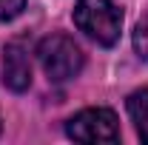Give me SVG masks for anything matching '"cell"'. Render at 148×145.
<instances>
[{"label":"cell","mask_w":148,"mask_h":145,"mask_svg":"<svg viewBox=\"0 0 148 145\" xmlns=\"http://www.w3.org/2000/svg\"><path fill=\"white\" fill-rule=\"evenodd\" d=\"M74 26L100 46H114L123 29V12L111 0H80L74 6Z\"/></svg>","instance_id":"6da1fadb"},{"label":"cell","mask_w":148,"mask_h":145,"mask_svg":"<svg viewBox=\"0 0 148 145\" xmlns=\"http://www.w3.org/2000/svg\"><path fill=\"white\" fill-rule=\"evenodd\" d=\"M37 60H40L43 71L49 74V80H54V83H66V80L77 77L83 63H86L80 46L66 34L43 37L40 46H37Z\"/></svg>","instance_id":"7a4b0ae2"},{"label":"cell","mask_w":148,"mask_h":145,"mask_svg":"<svg viewBox=\"0 0 148 145\" xmlns=\"http://www.w3.org/2000/svg\"><path fill=\"white\" fill-rule=\"evenodd\" d=\"M66 134L77 142H120V120L111 108H86L66 122Z\"/></svg>","instance_id":"3957f363"},{"label":"cell","mask_w":148,"mask_h":145,"mask_svg":"<svg viewBox=\"0 0 148 145\" xmlns=\"http://www.w3.org/2000/svg\"><path fill=\"white\" fill-rule=\"evenodd\" d=\"M3 83L12 91H26L32 85V63L17 43H9L3 49Z\"/></svg>","instance_id":"277c9868"},{"label":"cell","mask_w":148,"mask_h":145,"mask_svg":"<svg viewBox=\"0 0 148 145\" xmlns=\"http://www.w3.org/2000/svg\"><path fill=\"white\" fill-rule=\"evenodd\" d=\"M128 114L137 125V134L143 137V142H148V88H140L128 97Z\"/></svg>","instance_id":"5b68a950"},{"label":"cell","mask_w":148,"mask_h":145,"mask_svg":"<svg viewBox=\"0 0 148 145\" xmlns=\"http://www.w3.org/2000/svg\"><path fill=\"white\" fill-rule=\"evenodd\" d=\"M134 49H137V54L143 60H148V12L143 14V20L134 29Z\"/></svg>","instance_id":"8992f818"},{"label":"cell","mask_w":148,"mask_h":145,"mask_svg":"<svg viewBox=\"0 0 148 145\" xmlns=\"http://www.w3.org/2000/svg\"><path fill=\"white\" fill-rule=\"evenodd\" d=\"M26 9V0H0V20H14Z\"/></svg>","instance_id":"52a82bcc"}]
</instances>
